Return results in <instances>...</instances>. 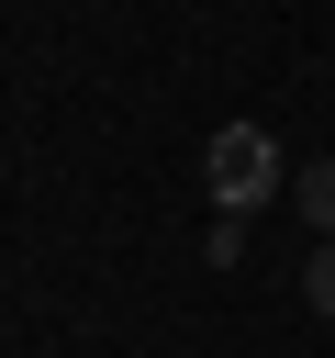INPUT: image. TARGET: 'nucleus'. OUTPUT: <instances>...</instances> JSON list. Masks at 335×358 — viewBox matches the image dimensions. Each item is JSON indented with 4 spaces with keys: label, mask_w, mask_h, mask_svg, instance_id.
Returning <instances> with one entry per match:
<instances>
[{
    "label": "nucleus",
    "mask_w": 335,
    "mask_h": 358,
    "mask_svg": "<svg viewBox=\"0 0 335 358\" xmlns=\"http://www.w3.org/2000/svg\"><path fill=\"white\" fill-rule=\"evenodd\" d=\"M212 190H223V213H257L268 190H290V179H279V145H268L257 123H223V134H212Z\"/></svg>",
    "instance_id": "obj_1"
},
{
    "label": "nucleus",
    "mask_w": 335,
    "mask_h": 358,
    "mask_svg": "<svg viewBox=\"0 0 335 358\" xmlns=\"http://www.w3.org/2000/svg\"><path fill=\"white\" fill-rule=\"evenodd\" d=\"M290 201H302V224H313V235H335V157L290 168Z\"/></svg>",
    "instance_id": "obj_2"
},
{
    "label": "nucleus",
    "mask_w": 335,
    "mask_h": 358,
    "mask_svg": "<svg viewBox=\"0 0 335 358\" xmlns=\"http://www.w3.org/2000/svg\"><path fill=\"white\" fill-rule=\"evenodd\" d=\"M302 302H313V313H324V324H335V235H324V246H313V257H302Z\"/></svg>",
    "instance_id": "obj_3"
}]
</instances>
